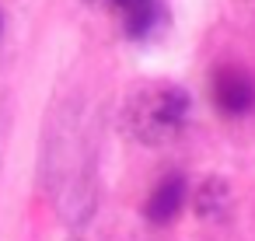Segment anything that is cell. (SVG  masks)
<instances>
[{
    "mask_svg": "<svg viewBox=\"0 0 255 241\" xmlns=\"http://www.w3.org/2000/svg\"><path fill=\"white\" fill-rule=\"evenodd\" d=\"M0 32H4V18H0Z\"/></svg>",
    "mask_w": 255,
    "mask_h": 241,
    "instance_id": "cell-6",
    "label": "cell"
},
{
    "mask_svg": "<svg viewBox=\"0 0 255 241\" xmlns=\"http://www.w3.org/2000/svg\"><path fill=\"white\" fill-rule=\"evenodd\" d=\"M210 95L224 116H245L255 109V77L238 63L217 67L210 77Z\"/></svg>",
    "mask_w": 255,
    "mask_h": 241,
    "instance_id": "cell-2",
    "label": "cell"
},
{
    "mask_svg": "<svg viewBox=\"0 0 255 241\" xmlns=\"http://www.w3.org/2000/svg\"><path fill=\"white\" fill-rule=\"evenodd\" d=\"M84 4H91V7H102V11H123L129 0H84Z\"/></svg>",
    "mask_w": 255,
    "mask_h": 241,
    "instance_id": "cell-5",
    "label": "cell"
},
{
    "mask_svg": "<svg viewBox=\"0 0 255 241\" xmlns=\"http://www.w3.org/2000/svg\"><path fill=\"white\" fill-rule=\"evenodd\" d=\"M182 203H185V178L182 175H164L150 189L143 213H147L150 224H168V220H175V213L182 210Z\"/></svg>",
    "mask_w": 255,
    "mask_h": 241,
    "instance_id": "cell-4",
    "label": "cell"
},
{
    "mask_svg": "<svg viewBox=\"0 0 255 241\" xmlns=\"http://www.w3.org/2000/svg\"><path fill=\"white\" fill-rule=\"evenodd\" d=\"M119 18H123V32L136 42H147V39L161 35L164 25H168V11H164L161 0H129L119 11Z\"/></svg>",
    "mask_w": 255,
    "mask_h": 241,
    "instance_id": "cell-3",
    "label": "cell"
},
{
    "mask_svg": "<svg viewBox=\"0 0 255 241\" xmlns=\"http://www.w3.org/2000/svg\"><path fill=\"white\" fill-rule=\"evenodd\" d=\"M189 95L178 84H147L126 105V129L143 143H168L189 122Z\"/></svg>",
    "mask_w": 255,
    "mask_h": 241,
    "instance_id": "cell-1",
    "label": "cell"
}]
</instances>
